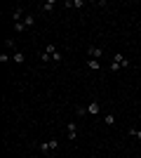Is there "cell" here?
Instances as JSON below:
<instances>
[{
    "label": "cell",
    "mask_w": 141,
    "mask_h": 158,
    "mask_svg": "<svg viewBox=\"0 0 141 158\" xmlns=\"http://www.w3.org/2000/svg\"><path fill=\"white\" fill-rule=\"evenodd\" d=\"M101 57H104L101 47H89V59H101Z\"/></svg>",
    "instance_id": "obj_6"
},
{
    "label": "cell",
    "mask_w": 141,
    "mask_h": 158,
    "mask_svg": "<svg viewBox=\"0 0 141 158\" xmlns=\"http://www.w3.org/2000/svg\"><path fill=\"white\" fill-rule=\"evenodd\" d=\"M99 59H87V69H89V71H99Z\"/></svg>",
    "instance_id": "obj_8"
},
{
    "label": "cell",
    "mask_w": 141,
    "mask_h": 158,
    "mask_svg": "<svg viewBox=\"0 0 141 158\" xmlns=\"http://www.w3.org/2000/svg\"><path fill=\"white\" fill-rule=\"evenodd\" d=\"M21 14H24V10H21V7H17V10H14V14H12V17H14V24H19V21H21Z\"/></svg>",
    "instance_id": "obj_10"
},
{
    "label": "cell",
    "mask_w": 141,
    "mask_h": 158,
    "mask_svg": "<svg viewBox=\"0 0 141 158\" xmlns=\"http://www.w3.org/2000/svg\"><path fill=\"white\" fill-rule=\"evenodd\" d=\"M129 61L127 57H122V54H115L113 57V64H111V71H120V69H127Z\"/></svg>",
    "instance_id": "obj_1"
},
{
    "label": "cell",
    "mask_w": 141,
    "mask_h": 158,
    "mask_svg": "<svg viewBox=\"0 0 141 158\" xmlns=\"http://www.w3.org/2000/svg\"><path fill=\"white\" fill-rule=\"evenodd\" d=\"M47 158H54V156H52V153H47Z\"/></svg>",
    "instance_id": "obj_16"
},
{
    "label": "cell",
    "mask_w": 141,
    "mask_h": 158,
    "mask_svg": "<svg viewBox=\"0 0 141 158\" xmlns=\"http://www.w3.org/2000/svg\"><path fill=\"white\" fill-rule=\"evenodd\" d=\"M57 146H59V139L52 137V139H47V142H42V144H40V151H42V153H52Z\"/></svg>",
    "instance_id": "obj_2"
},
{
    "label": "cell",
    "mask_w": 141,
    "mask_h": 158,
    "mask_svg": "<svg viewBox=\"0 0 141 158\" xmlns=\"http://www.w3.org/2000/svg\"><path fill=\"white\" fill-rule=\"evenodd\" d=\"M66 135H68V139H78V127H75V123H68L66 125Z\"/></svg>",
    "instance_id": "obj_5"
},
{
    "label": "cell",
    "mask_w": 141,
    "mask_h": 158,
    "mask_svg": "<svg viewBox=\"0 0 141 158\" xmlns=\"http://www.w3.org/2000/svg\"><path fill=\"white\" fill-rule=\"evenodd\" d=\"M33 24H35V17H33V14H26V17H24V26L31 28Z\"/></svg>",
    "instance_id": "obj_9"
},
{
    "label": "cell",
    "mask_w": 141,
    "mask_h": 158,
    "mask_svg": "<svg viewBox=\"0 0 141 158\" xmlns=\"http://www.w3.org/2000/svg\"><path fill=\"white\" fill-rule=\"evenodd\" d=\"M54 7H57V2H54V0H47V2H42V5H40V10H42V12H52Z\"/></svg>",
    "instance_id": "obj_7"
},
{
    "label": "cell",
    "mask_w": 141,
    "mask_h": 158,
    "mask_svg": "<svg viewBox=\"0 0 141 158\" xmlns=\"http://www.w3.org/2000/svg\"><path fill=\"white\" fill-rule=\"evenodd\" d=\"M54 52H57V45H45V52H42V64H49Z\"/></svg>",
    "instance_id": "obj_3"
},
{
    "label": "cell",
    "mask_w": 141,
    "mask_h": 158,
    "mask_svg": "<svg viewBox=\"0 0 141 158\" xmlns=\"http://www.w3.org/2000/svg\"><path fill=\"white\" fill-rule=\"evenodd\" d=\"M85 109H87V116H99L101 104H99V102H89V104L85 106Z\"/></svg>",
    "instance_id": "obj_4"
},
{
    "label": "cell",
    "mask_w": 141,
    "mask_h": 158,
    "mask_svg": "<svg viewBox=\"0 0 141 158\" xmlns=\"http://www.w3.org/2000/svg\"><path fill=\"white\" fill-rule=\"evenodd\" d=\"M14 31H17V33H24V31H26V26H24V21H19V24H14Z\"/></svg>",
    "instance_id": "obj_13"
},
{
    "label": "cell",
    "mask_w": 141,
    "mask_h": 158,
    "mask_svg": "<svg viewBox=\"0 0 141 158\" xmlns=\"http://www.w3.org/2000/svg\"><path fill=\"white\" fill-rule=\"evenodd\" d=\"M12 61L21 64V61H24V52H14V54H12Z\"/></svg>",
    "instance_id": "obj_12"
},
{
    "label": "cell",
    "mask_w": 141,
    "mask_h": 158,
    "mask_svg": "<svg viewBox=\"0 0 141 158\" xmlns=\"http://www.w3.org/2000/svg\"><path fill=\"white\" fill-rule=\"evenodd\" d=\"M5 47H10V50H14V47H17V45H14V40H12V38H7V40H5Z\"/></svg>",
    "instance_id": "obj_15"
},
{
    "label": "cell",
    "mask_w": 141,
    "mask_h": 158,
    "mask_svg": "<svg viewBox=\"0 0 141 158\" xmlns=\"http://www.w3.org/2000/svg\"><path fill=\"white\" fill-rule=\"evenodd\" d=\"M129 135L136 137V139H141V130H136V127H129Z\"/></svg>",
    "instance_id": "obj_14"
},
{
    "label": "cell",
    "mask_w": 141,
    "mask_h": 158,
    "mask_svg": "<svg viewBox=\"0 0 141 158\" xmlns=\"http://www.w3.org/2000/svg\"><path fill=\"white\" fill-rule=\"evenodd\" d=\"M104 123H106V125H113V123H115V116H113V113H106V116H104Z\"/></svg>",
    "instance_id": "obj_11"
}]
</instances>
